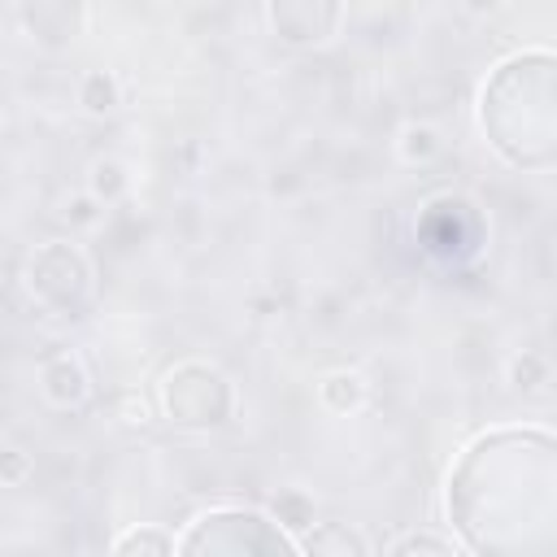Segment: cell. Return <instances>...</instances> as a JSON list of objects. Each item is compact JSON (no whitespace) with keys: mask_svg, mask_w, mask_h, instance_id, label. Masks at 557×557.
<instances>
[{"mask_svg":"<svg viewBox=\"0 0 557 557\" xmlns=\"http://www.w3.org/2000/svg\"><path fill=\"white\" fill-rule=\"evenodd\" d=\"M157 409L178 431H222L239 413V396H235V383L213 361L187 357L161 374Z\"/></svg>","mask_w":557,"mask_h":557,"instance_id":"obj_1","label":"cell"},{"mask_svg":"<svg viewBox=\"0 0 557 557\" xmlns=\"http://www.w3.org/2000/svg\"><path fill=\"white\" fill-rule=\"evenodd\" d=\"M174 553H183V557H200V553L244 557V553H300V548L265 509L213 505L187 522V531L174 540Z\"/></svg>","mask_w":557,"mask_h":557,"instance_id":"obj_2","label":"cell"},{"mask_svg":"<svg viewBox=\"0 0 557 557\" xmlns=\"http://www.w3.org/2000/svg\"><path fill=\"white\" fill-rule=\"evenodd\" d=\"M22 287L30 305L44 309L48 318H74L87 309L96 292V274L74 239H44L39 248H30L22 265Z\"/></svg>","mask_w":557,"mask_h":557,"instance_id":"obj_3","label":"cell"},{"mask_svg":"<svg viewBox=\"0 0 557 557\" xmlns=\"http://www.w3.org/2000/svg\"><path fill=\"white\" fill-rule=\"evenodd\" d=\"M265 22L287 48H322L344 30V0H265Z\"/></svg>","mask_w":557,"mask_h":557,"instance_id":"obj_4","label":"cell"},{"mask_svg":"<svg viewBox=\"0 0 557 557\" xmlns=\"http://www.w3.org/2000/svg\"><path fill=\"white\" fill-rule=\"evenodd\" d=\"M22 35L44 52H65L87 30V0H17Z\"/></svg>","mask_w":557,"mask_h":557,"instance_id":"obj_5","label":"cell"},{"mask_svg":"<svg viewBox=\"0 0 557 557\" xmlns=\"http://www.w3.org/2000/svg\"><path fill=\"white\" fill-rule=\"evenodd\" d=\"M39 392L52 409H83L91 400V374L78 352L61 348L39 361Z\"/></svg>","mask_w":557,"mask_h":557,"instance_id":"obj_6","label":"cell"},{"mask_svg":"<svg viewBox=\"0 0 557 557\" xmlns=\"http://www.w3.org/2000/svg\"><path fill=\"white\" fill-rule=\"evenodd\" d=\"M366 396H370V387H366V379L357 370H331V374L318 379V400H322L326 413L348 418V413H357L366 405Z\"/></svg>","mask_w":557,"mask_h":557,"instance_id":"obj_7","label":"cell"},{"mask_svg":"<svg viewBox=\"0 0 557 557\" xmlns=\"http://www.w3.org/2000/svg\"><path fill=\"white\" fill-rule=\"evenodd\" d=\"M74 100H78L83 113L109 117V113L122 109V83H117L113 70H87V74L78 78V87H74Z\"/></svg>","mask_w":557,"mask_h":557,"instance_id":"obj_8","label":"cell"},{"mask_svg":"<svg viewBox=\"0 0 557 557\" xmlns=\"http://www.w3.org/2000/svg\"><path fill=\"white\" fill-rule=\"evenodd\" d=\"M131 165L122 161V157H96L91 165H87V191L109 209V205H117V200H126V191H131Z\"/></svg>","mask_w":557,"mask_h":557,"instance_id":"obj_9","label":"cell"},{"mask_svg":"<svg viewBox=\"0 0 557 557\" xmlns=\"http://www.w3.org/2000/svg\"><path fill=\"white\" fill-rule=\"evenodd\" d=\"M296 548H300V553H339V557H348V553H370V544H366L357 531H348L344 522H313L309 535L296 540Z\"/></svg>","mask_w":557,"mask_h":557,"instance_id":"obj_10","label":"cell"},{"mask_svg":"<svg viewBox=\"0 0 557 557\" xmlns=\"http://www.w3.org/2000/svg\"><path fill=\"white\" fill-rule=\"evenodd\" d=\"M174 540L178 535L165 531L161 522H135L122 535H113L109 553H117V557H131V553H157V557H165V553H174Z\"/></svg>","mask_w":557,"mask_h":557,"instance_id":"obj_11","label":"cell"},{"mask_svg":"<svg viewBox=\"0 0 557 557\" xmlns=\"http://www.w3.org/2000/svg\"><path fill=\"white\" fill-rule=\"evenodd\" d=\"M440 148H444V139H440V131L431 122H405L396 131V157L405 165H431L440 157Z\"/></svg>","mask_w":557,"mask_h":557,"instance_id":"obj_12","label":"cell"},{"mask_svg":"<svg viewBox=\"0 0 557 557\" xmlns=\"http://www.w3.org/2000/svg\"><path fill=\"white\" fill-rule=\"evenodd\" d=\"M270 518H274L292 540H300V535L313 527V496H305L300 487H283V492L270 500Z\"/></svg>","mask_w":557,"mask_h":557,"instance_id":"obj_13","label":"cell"},{"mask_svg":"<svg viewBox=\"0 0 557 557\" xmlns=\"http://www.w3.org/2000/svg\"><path fill=\"white\" fill-rule=\"evenodd\" d=\"M548 374H553V370H548V357L535 352V348H522V352L509 357V387H513L518 396H535V392H544Z\"/></svg>","mask_w":557,"mask_h":557,"instance_id":"obj_14","label":"cell"},{"mask_svg":"<svg viewBox=\"0 0 557 557\" xmlns=\"http://www.w3.org/2000/svg\"><path fill=\"white\" fill-rule=\"evenodd\" d=\"M387 553L392 557H409V553H435V557H453V553H466L461 548V540L453 535V531H409V535H400V540H392L387 544Z\"/></svg>","mask_w":557,"mask_h":557,"instance_id":"obj_15","label":"cell"},{"mask_svg":"<svg viewBox=\"0 0 557 557\" xmlns=\"http://www.w3.org/2000/svg\"><path fill=\"white\" fill-rule=\"evenodd\" d=\"M35 474V457L17 444H0V487H26Z\"/></svg>","mask_w":557,"mask_h":557,"instance_id":"obj_16","label":"cell"},{"mask_svg":"<svg viewBox=\"0 0 557 557\" xmlns=\"http://www.w3.org/2000/svg\"><path fill=\"white\" fill-rule=\"evenodd\" d=\"M65 222L74 226V231H91V226H100V218H104V205L83 187V191H74L70 200H65Z\"/></svg>","mask_w":557,"mask_h":557,"instance_id":"obj_17","label":"cell"},{"mask_svg":"<svg viewBox=\"0 0 557 557\" xmlns=\"http://www.w3.org/2000/svg\"><path fill=\"white\" fill-rule=\"evenodd\" d=\"M135 400V396H131ZM122 422H131V426H144V422H152V409H148V400L139 396L131 409H122Z\"/></svg>","mask_w":557,"mask_h":557,"instance_id":"obj_18","label":"cell"},{"mask_svg":"<svg viewBox=\"0 0 557 557\" xmlns=\"http://www.w3.org/2000/svg\"><path fill=\"white\" fill-rule=\"evenodd\" d=\"M457 4H461L470 17H492V13H496L505 0H457Z\"/></svg>","mask_w":557,"mask_h":557,"instance_id":"obj_19","label":"cell"}]
</instances>
